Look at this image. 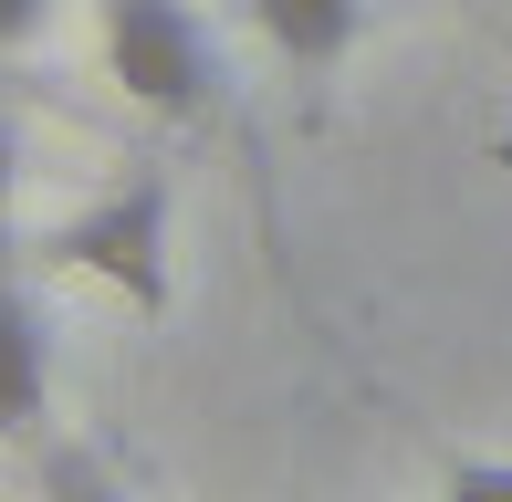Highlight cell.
Wrapping results in <instances>:
<instances>
[{
  "instance_id": "6da1fadb",
  "label": "cell",
  "mask_w": 512,
  "mask_h": 502,
  "mask_svg": "<svg viewBox=\"0 0 512 502\" xmlns=\"http://www.w3.org/2000/svg\"><path fill=\"white\" fill-rule=\"evenodd\" d=\"M32 251H42V262H63V272L115 283L136 314H168V178H126L115 199L53 220Z\"/></svg>"
},
{
  "instance_id": "7a4b0ae2",
  "label": "cell",
  "mask_w": 512,
  "mask_h": 502,
  "mask_svg": "<svg viewBox=\"0 0 512 502\" xmlns=\"http://www.w3.org/2000/svg\"><path fill=\"white\" fill-rule=\"evenodd\" d=\"M105 74L147 116H209L220 95V53L189 0H105Z\"/></svg>"
},
{
  "instance_id": "3957f363",
  "label": "cell",
  "mask_w": 512,
  "mask_h": 502,
  "mask_svg": "<svg viewBox=\"0 0 512 502\" xmlns=\"http://www.w3.org/2000/svg\"><path fill=\"white\" fill-rule=\"evenodd\" d=\"M42 419H53V356H42V314L0 241V440H42Z\"/></svg>"
},
{
  "instance_id": "277c9868",
  "label": "cell",
  "mask_w": 512,
  "mask_h": 502,
  "mask_svg": "<svg viewBox=\"0 0 512 502\" xmlns=\"http://www.w3.org/2000/svg\"><path fill=\"white\" fill-rule=\"evenodd\" d=\"M251 21H262V42L283 63L335 74V63L356 53V32H366V0H251Z\"/></svg>"
},
{
  "instance_id": "5b68a950",
  "label": "cell",
  "mask_w": 512,
  "mask_h": 502,
  "mask_svg": "<svg viewBox=\"0 0 512 502\" xmlns=\"http://www.w3.org/2000/svg\"><path fill=\"white\" fill-rule=\"evenodd\" d=\"M42 502H126V492H115V471L95 461V450L63 440V450H42Z\"/></svg>"
},
{
  "instance_id": "8992f818",
  "label": "cell",
  "mask_w": 512,
  "mask_h": 502,
  "mask_svg": "<svg viewBox=\"0 0 512 502\" xmlns=\"http://www.w3.org/2000/svg\"><path fill=\"white\" fill-rule=\"evenodd\" d=\"M439 502H512V461H450Z\"/></svg>"
},
{
  "instance_id": "52a82bcc",
  "label": "cell",
  "mask_w": 512,
  "mask_h": 502,
  "mask_svg": "<svg viewBox=\"0 0 512 502\" xmlns=\"http://www.w3.org/2000/svg\"><path fill=\"white\" fill-rule=\"evenodd\" d=\"M42 21H53V0H0V53L42 42Z\"/></svg>"
},
{
  "instance_id": "ba28073f",
  "label": "cell",
  "mask_w": 512,
  "mask_h": 502,
  "mask_svg": "<svg viewBox=\"0 0 512 502\" xmlns=\"http://www.w3.org/2000/svg\"><path fill=\"white\" fill-rule=\"evenodd\" d=\"M11 189H21V136L0 126V210H11Z\"/></svg>"
}]
</instances>
